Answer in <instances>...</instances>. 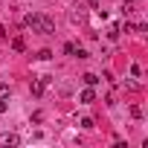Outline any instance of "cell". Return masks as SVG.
Returning a JSON list of instances; mask_svg holds the SVG:
<instances>
[{"label": "cell", "mask_w": 148, "mask_h": 148, "mask_svg": "<svg viewBox=\"0 0 148 148\" xmlns=\"http://www.w3.org/2000/svg\"><path fill=\"white\" fill-rule=\"evenodd\" d=\"M23 23H26L32 32H41V35H52V32H55V23H52L47 15H26Z\"/></svg>", "instance_id": "obj_1"}, {"label": "cell", "mask_w": 148, "mask_h": 148, "mask_svg": "<svg viewBox=\"0 0 148 148\" xmlns=\"http://www.w3.org/2000/svg\"><path fill=\"white\" fill-rule=\"evenodd\" d=\"M49 82H52V76H41V79H35V82H32V96H44V90H47Z\"/></svg>", "instance_id": "obj_2"}, {"label": "cell", "mask_w": 148, "mask_h": 148, "mask_svg": "<svg viewBox=\"0 0 148 148\" xmlns=\"http://www.w3.org/2000/svg\"><path fill=\"white\" fill-rule=\"evenodd\" d=\"M0 145H21L18 134H0Z\"/></svg>", "instance_id": "obj_3"}, {"label": "cell", "mask_w": 148, "mask_h": 148, "mask_svg": "<svg viewBox=\"0 0 148 148\" xmlns=\"http://www.w3.org/2000/svg\"><path fill=\"white\" fill-rule=\"evenodd\" d=\"M79 102H82V105H93V102H96V93H93V87H87V90H82V96H79Z\"/></svg>", "instance_id": "obj_4"}, {"label": "cell", "mask_w": 148, "mask_h": 148, "mask_svg": "<svg viewBox=\"0 0 148 148\" xmlns=\"http://www.w3.org/2000/svg\"><path fill=\"white\" fill-rule=\"evenodd\" d=\"M119 35H122V26H119V23H110V26H108V38H110V41H119Z\"/></svg>", "instance_id": "obj_5"}, {"label": "cell", "mask_w": 148, "mask_h": 148, "mask_svg": "<svg viewBox=\"0 0 148 148\" xmlns=\"http://www.w3.org/2000/svg\"><path fill=\"white\" fill-rule=\"evenodd\" d=\"M12 49H15V52H23V49H26V41H23L21 35H18V38H12Z\"/></svg>", "instance_id": "obj_6"}, {"label": "cell", "mask_w": 148, "mask_h": 148, "mask_svg": "<svg viewBox=\"0 0 148 148\" xmlns=\"http://www.w3.org/2000/svg\"><path fill=\"white\" fill-rule=\"evenodd\" d=\"M82 79H84V84H87V87H93V84L99 82V76H96V73H84Z\"/></svg>", "instance_id": "obj_7"}, {"label": "cell", "mask_w": 148, "mask_h": 148, "mask_svg": "<svg viewBox=\"0 0 148 148\" xmlns=\"http://www.w3.org/2000/svg\"><path fill=\"white\" fill-rule=\"evenodd\" d=\"M64 52H67V55H76V52H79V47L73 44V41H67V44H64Z\"/></svg>", "instance_id": "obj_8"}, {"label": "cell", "mask_w": 148, "mask_h": 148, "mask_svg": "<svg viewBox=\"0 0 148 148\" xmlns=\"http://www.w3.org/2000/svg\"><path fill=\"white\" fill-rule=\"evenodd\" d=\"M134 6H136V0H125V3H122V15H128V12H134Z\"/></svg>", "instance_id": "obj_9"}, {"label": "cell", "mask_w": 148, "mask_h": 148, "mask_svg": "<svg viewBox=\"0 0 148 148\" xmlns=\"http://www.w3.org/2000/svg\"><path fill=\"white\" fill-rule=\"evenodd\" d=\"M131 116H134V119H142V108H139V105H131Z\"/></svg>", "instance_id": "obj_10"}, {"label": "cell", "mask_w": 148, "mask_h": 148, "mask_svg": "<svg viewBox=\"0 0 148 148\" xmlns=\"http://www.w3.org/2000/svg\"><path fill=\"white\" fill-rule=\"evenodd\" d=\"M6 96H9V84H6V82H0V99H6Z\"/></svg>", "instance_id": "obj_11"}, {"label": "cell", "mask_w": 148, "mask_h": 148, "mask_svg": "<svg viewBox=\"0 0 148 148\" xmlns=\"http://www.w3.org/2000/svg\"><path fill=\"white\" fill-rule=\"evenodd\" d=\"M38 58H41V61H49V58H52V52H49V49H41V52H38Z\"/></svg>", "instance_id": "obj_12"}, {"label": "cell", "mask_w": 148, "mask_h": 148, "mask_svg": "<svg viewBox=\"0 0 148 148\" xmlns=\"http://www.w3.org/2000/svg\"><path fill=\"white\" fill-rule=\"evenodd\" d=\"M79 125H82V128H87V131H90V128H93V119H90V116H84V119H82V122H79Z\"/></svg>", "instance_id": "obj_13"}, {"label": "cell", "mask_w": 148, "mask_h": 148, "mask_svg": "<svg viewBox=\"0 0 148 148\" xmlns=\"http://www.w3.org/2000/svg\"><path fill=\"white\" fill-rule=\"evenodd\" d=\"M6 110H9V102H6V99H0V113H6Z\"/></svg>", "instance_id": "obj_14"}]
</instances>
